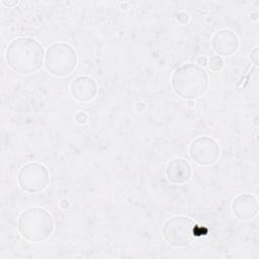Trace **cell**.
<instances>
[{
  "label": "cell",
  "instance_id": "cell-7",
  "mask_svg": "<svg viewBox=\"0 0 259 259\" xmlns=\"http://www.w3.org/2000/svg\"><path fill=\"white\" fill-rule=\"evenodd\" d=\"M191 160L200 166H209L215 163L220 157L218 143L208 137L202 136L193 140L189 146Z\"/></svg>",
  "mask_w": 259,
  "mask_h": 259
},
{
  "label": "cell",
  "instance_id": "cell-15",
  "mask_svg": "<svg viewBox=\"0 0 259 259\" xmlns=\"http://www.w3.org/2000/svg\"><path fill=\"white\" fill-rule=\"evenodd\" d=\"M250 58H251V61L254 63V65H258V47H256L253 50V52H251Z\"/></svg>",
  "mask_w": 259,
  "mask_h": 259
},
{
  "label": "cell",
  "instance_id": "cell-5",
  "mask_svg": "<svg viewBox=\"0 0 259 259\" xmlns=\"http://www.w3.org/2000/svg\"><path fill=\"white\" fill-rule=\"evenodd\" d=\"M195 226L186 217L176 215L167 220L163 227V236L166 242L173 247L188 245L194 236Z\"/></svg>",
  "mask_w": 259,
  "mask_h": 259
},
{
  "label": "cell",
  "instance_id": "cell-1",
  "mask_svg": "<svg viewBox=\"0 0 259 259\" xmlns=\"http://www.w3.org/2000/svg\"><path fill=\"white\" fill-rule=\"evenodd\" d=\"M5 57L7 65L14 72L32 74L42 65L44 48L33 38L18 37L8 45Z\"/></svg>",
  "mask_w": 259,
  "mask_h": 259
},
{
  "label": "cell",
  "instance_id": "cell-2",
  "mask_svg": "<svg viewBox=\"0 0 259 259\" xmlns=\"http://www.w3.org/2000/svg\"><path fill=\"white\" fill-rule=\"evenodd\" d=\"M173 91L184 99L201 97L208 87V76L205 70L193 63H187L175 69L171 78Z\"/></svg>",
  "mask_w": 259,
  "mask_h": 259
},
{
  "label": "cell",
  "instance_id": "cell-14",
  "mask_svg": "<svg viewBox=\"0 0 259 259\" xmlns=\"http://www.w3.org/2000/svg\"><path fill=\"white\" fill-rule=\"evenodd\" d=\"M176 18L181 24H185L189 20V15L186 12H179L176 14Z\"/></svg>",
  "mask_w": 259,
  "mask_h": 259
},
{
  "label": "cell",
  "instance_id": "cell-10",
  "mask_svg": "<svg viewBox=\"0 0 259 259\" xmlns=\"http://www.w3.org/2000/svg\"><path fill=\"white\" fill-rule=\"evenodd\" d=\"M70 91L76 100L86 102L93 99L97 94V84L91 77L80 76L72 82Z\"/></svg>",
  "mask_w": 259,
  "mask_h": 259
},
{
  "label": "cell",
  "instance_id": "cell-16",
  "mask_svg": "<svg viewBox=\"0 0 259 259\" xmlns=\"http://www.w3.org/2000/svg\"><path fill=\"white\" fill-rule=\"evenodd\" d=\"M196 63H197V66H199V67H205L206 65H207V59H206V57H203V56H201V57H198L197 59H196Z\"/></svg>",
  "mask_w": 259,
  "mask_h": 259
},
{
  "label": "cell",
  "instance_id": "cell-12",
  "mask_svg": "<svg viewBox=\"0 0 259 259\" xmlns=\"http://www.w3.org/2000/svg\"><path fill=\"white\" fill-rule=\"evenodd\" d=\"M225 66V62L223 60V58L215 56V57H211L208 61V67L211 71H221Z\"/></svg>",
  "mask_w": 259,
  "mask_h": 259
},
{
  "label": "cell",
  "instance_id": "cell-11",
  "mask_svg": "<svg viewBox=\"0 0 259 259\" xmlns=\"http://www.w3.org/2000/svg\"><path fill=\"white\" fill-rule=\"evenodd\" d=\"M166 176L168 180L174 184H183L187 182L191 176V166L187 160L175 158L167 164Z\"/></svg>",
  "mask_w": 259,
  "mask_h": 259
},
{
  "label": "cell",
  "instance_id": "cell-4",
  "mask_svg": "<svg viewBox=\"0 0 259 259\" xmlns=\"http://www.w3.org/2000/svg\"><path fill=\"white\" fill-rule=\"evenodd\" d=\"M78 64L77 54L72 47L64 42L51 45L46 52L45 66L56 77H65L74 72Z\"/></svg>",
  "mask_w": 259,
  "mask_h": 259
},
{
  "label": "cell",
  "instance_id": "cell-9",
  "mask_svg": "<svg viewBox=\"0 0 259 259\" xmlns=\"http://www.w3.org/2000/svg\"><path fill=\"white\" fill-rule=\"evenodd\" d=\"M211 44L217 54L221 56H230L237 52L239 48V38L234 31L221 29L213 34Z\"/></svg>",
  "mask_w": 259,
  "mask_h": 259
},
{
  "label": "cell",
  "instance_id": "cell-8",
  "mask_svg": "<svg viewBox=\"0 0 259 259\" xmlns=\"http://www.w3.org/2000/svg\"><path fill=\"white\" fill-rule=\"evenodd\" d=\"M232 211L241 221H250L258 213V202L255 196L243 193L238 195L232 203Z\"/></svg>",
  "mask_w": 259,
  "mask_h": 259
},
{
  "label": "cell",
  "instance_id": "cell-6",
  "mask_svg": "<svg viewBox=\"0 0 259 259\" xmlns=\"http://www.w3.org/2000/svg\"><path fill=\"white\" fill-rule=\"evenodd\" d=\"M19 187L27 193H37L46 189L50 181L48 169L35 162L24 164L17 176Z\"/></svg>",
  "mask_w": 259,
  "mask_h": 259
},
{
  "label": "cell",
  "instance_id": "cell-18",
  "mask_svg": "<svg viewBox=\"0 0 259 259\" xmlns=\"http://www.w3.org/2000/svg\"><path fill=\"white\" fill-rule=\"evenodd\" d=\"M188 105H189V106H192V105H193V101H192V100H189V101H188Z\"/></svg>",
  "mask_w": 259,
  "mask_h": 259
},
{
  "label": "cell",
  "instance_id": "cell-13",
  "mask_svg": "<svg viewBox=\"0 0 259 259\" xmlns=\"http://www.w3.org/2000/svg\"><path fill=\"white\" fill-rule=\"evenodd\" d=\"M87 119H88V116H87V114H86L84 111H78V112H76V114H75V120L77 121V123H79V124H84V123H86Z\"/></svg>",
  "mask_w": 259,
  "mask_h": 259
},
{
  "label": "cell",
  "instance_id": "cell-17",
  "mask_svg": "<svg viewBox=\"0 0 259 259\" xmlns=\"http://www.w3.org/2000/svg\"><path fill=\"white\" fill-rule=\"evenodd\" d=\"M2 4L7 6V7H13L15 5L18 4V1L17 0H14V1H5V0H2Z\"/></svg>",
  "mask_w": 259,
  "mask_h": 259
},
{
  "label": "cell",
  "instance_id": "cell-3",
  "mask_svg": "<svg viewBox=\"0 0 259 259\" xmlns=\"http://www.w3.org/2000/svg\"><path fill=\"white\" fill-rule=\"evenodd\" d=\"M55 224L51 213L40 207H29L18 218V230L21 236L30 242H42L54 232Z\"/></svg>",
  "mask_w": 259,
  "mask_h": 259
}]
</instances>
